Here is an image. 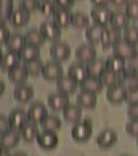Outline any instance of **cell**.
Returning a JSON list of instances; mask_svg holds the SVG:
<instances>
[{"instance_id": "cell-1", "label": "cell", "mask_w": 138, "mask_h": 156, "mask_svg": "<svg viewBox=\"0 0 138 156\" xmlns=\"http://www.w3.org/2000/svg\"><path fill=\"white\" fill-rule=\"evenodd\" d=\"M71 134H72V138L77 140V142H81V143L87 142L91 138V134H93L91 119H85V120H81L78 122L73 124Z\"/></svg>"}, {"instance_id": "cell-2", "label": "cell", "mask_w": 138, "mask_h": 156, "mask_svg": "<svg viewBox=\"0 0 138 156\" xmlns=\"http://www.w3.org/2000/svg\"><path fill=\"white\" fill-rule=\"evenodd\" d=\"M112 52L115 56L121 57L122 60H125V61H129L133 57H136L138 55L137 46L130 44V43L125 42L124 39L120 41L119 43H116V44L112 47Z\"/></svg>"}, {"instance_id": "cell-3", "label": "cell", "mask_w": 138, "mask_h": 156, "mask_svg": "<svg viewBox=\"0 0 138 156\" xmlns=\"http://www.w3.org/2000/svg\"><path fill=\"white\" fill-rule=\"evenodd\" d=\"M42 76L46 81H50V82L51 81H57L59 78H61L64 76L61 62L55 61V60H50V61L44 62Z\"/></svg>"}, {"instance_id": "cell-4", "label": "cell", "mask_w": 138, "mask_h": 156, "mask_svg": "<svg viewBox=\"0 0 138 156\" xmlns=\"http://www.w3.org/2000/svg\"><path fill=\"white\" fill-rule=\"evenodd\" d=\"M112 14L113 12L108 7H94L90 12L91 20L94 21L95 25H100L104 27H107V25H110Z\"/></svg>"}, {"instance_id": "cell-5", "label": "cell", "mask_w": 138, "mask_h": 156, "mask_svg": "<svg viewBox=\"0 0 138 156\" xmlns=\"http://www.w3.org/2000/svg\"><path fill=\"white\" fill-rule=\"evenodd\" d=\"M39 30L43 34V37L48 42H59L61 38V29L59 27L55 22L51 21H44L42 22V25L39 26Z\"/></svg>"}, {"instance_id": "cell-6", "label": "cell", "mask_w": 138, "mask_h": 156, "mask_svg": "<svg viewBox=\"0 0 138 156\" xmlns=\"http://www.w3.org/2000/svg\"><path fill=\"white\" fill-rule=\"evenodd\" d=\"M27 115H29V121L35 124H42V121L48 116V111L47 107L42 101H34L29 107Z\"/></svg>"}, {"instance_id": "cell-7", "label": "cell", "mask_w": 138, "mask_h": 156, "mask_svg": "<svg viewBox=\"0 0 138 156\" xmlns=\"http://www.w3.org/2000/svg\"><path fill=\"white\" fill-rule=\"evenodd\" d=\"M35 140L38 142L39 147L43 150H53V148H56L59 144V136L56 134V131L43 130L38 134Z\"/></svg>"}, {"instance_id": "cell-8", "label": "cell", "mask_w": 138, "mask_h": 156, "mask_svg": "<svg viewBox=\"0 0 138 156\" xmlns=\"http://www.w3.org/2000/svg\"><path fill=\"white\" fill-rule=\"evenodd\" d=\"M50 55L52 57V60L63 62L67 61L69 57H71V47H69L67 43L64 42H55L52 43V46L50 48Z\"/></svg>"}, {"instance_id": "cell-9", "label": "cell", "mask_w": 138, "mask_h": 156, "mask_svg": "<svg viewBox=\"0 0 138 156\" xmlns=\"http://www.w3.org/2000/svg\"><path fill=\"white\" fill-rule=\"evenodd\" d=\"M20 139H21V133L18 130L11 129L0 135V148L3 151H11L20 143Z\"/></svg>"}, {"instance_id": "cell-10", "label": "cell", "mask_w": 138, "mask_h": 156, "mask_svg": "<svg viewBox=\"0 0 138 156\" xmlns=\"http://www.w3.org/2000/svg\"><path fill=\"white\" fill-rule=\"evenodd\" d=\"M9 117V122H11V128L13 130H21L25 124L29 121V115H27V111L22 109V108H16L11 112V115L8 116Z\"/></svg>"}, {"instance_id": "cell-11", "label": "cell", "mask_w": 138, "mask_h": 156, "mask_svg": "<svg viewBox=\"0 0 138 156\" xmlns=\"http://www.w3.org/2000/svg\"><path fill=\"white\" fill-rule=\"evenodd\" d=\"M116 142H117V134H116V131L112 129H104L96 136L98 147H100L103 150L113 147V146L116 144Z\"/></svg>"}, {"instance_id": "cell-12", "label": "cell", "mask_w": 138, "mask_h": 156, "mask_svg": "<svg viewBox=\"0 0 138 156\" xmlns=\"http://www.w3.org/2000/svg\"><path fill=\"white\" fill-rule=\"evenodd\" d=\"M120 41H122L121 31L115 30V29H112V27H106L100 44H102L103 50H108V48H112L116 43H119Z\"/></svg>"}, {"instance_id": "cell-13", "label": "cell", "mask_w": 138, "mask_h": 156, "mask_svg": "<svg viewBox=\"0 0 138 156\" xmlns=\"http://www.w3.org/2000/svg\"><path fill=\"white\" fill-rule=\"evenodd\" d=\"M56 87L59 92H63L65 95H72L77 91V89L80 87V83L76 82L72 77L69 76H63L61 78H59L56 81Z\"/></svg>"}, {"instance_id": "cell-14", "label": "cell", "mask_w": 138, "mask_h": 156, "mask_svg": "<svg viewBox=\"0 0 138 156\" xmlns=\"http://www.w3.org/2000/svg\"><path fill=\"white\" fill-rule=\"evenodd\" d=\"M8 78L9 81L14 85H24L26 83L27 78H29V73L26 70V68L24 64H18L14 68H12L11 70H8Z\"/></svg>"}, {"instance_id": "cell-15", "label": "cell", "mask_w": 138, "mask_h": 156, "mask_svg": "<svg viewBox=\"0 0 138 156\" xmlns=\"http://www.w3.org/2000/svg\"><path fill=\"white\" fill-rule=\"evenodd\" d=\"M76 58L82 64H89L96 58V50L93 47V44H81L76 50Z\"/></svg>"}, {"instance_id": "cell-16", "label": "cell", "mask_w": 138, "mask_h": 156, "mask_svg": "<svg viewBox=\"0 0 138 156\" xmlns=\"http://www.w3.org/2000/svg\"><path fill=\"white\" fill-rule=\"evenodd\" d=\"M48 107L53 111H63L69 104V95H65L63 92H53L47 98Z\"/></svg>"}, {"instance_id": "cell-17", "label": "cell", "mask_w": 138, "mask_h": 156, "mask_svg": "<svg viewBox=\"0 0 138 156\" xmlns=\"http://www.w3.org/2000/svg\"><path fill=\"white\" fill-rule=\"evenodd\" d=\"M5 46H7L8 51L20 53L24 50V47L26 46L25 35H22V34H20V33H11V35H9Z\"/></svg>"}, {"instance_id": "cell-18", "label": "cell", "mask_w": 138, "mask_h": 156, "mask_svg": "<svg viewBox=\"0 0 138 156\" xmlns=\"http://www.w3.org/2000/svg\"><path fill=\"white\" fill-rule=\"evenodd\" d=\"M13 96L18 103H22L25 104L27 101H30L34 96V89L30 86V85H17L16 89L13 91Z\"/></svg>"}, {"instance_id": "cell-19", "label": "cell", "mask_w": 138, "mask_h": 156, "mask_svg": "<svg viewBox=\"0 0 138 156\" xmlns=\"http://www.w3.org/2000/svg\"><path fill=\"white\" fill-rule=\"evenodd\" d=\"M68 76L72 77L76 82H78V83H81L83 80H86V78L89 77L87 65L82 64V62H80V61L73 62V64L69 66V69H68Z\"/></svg>"}, {"instance_id": "cell-20", "label": "cell", "mask_w": 138, "mask_h": 156, "mask_svg": "<svg viewBox=\"0 0 138 156\" xmlns=\"http://www.w3.org/2000/svg\"><path fill=\"white\" fill-rule=\"evenodd\" d=\"M107 99L112 104H121L122 101H125L126 96V90L119 83L111 87H107Z\"/></svg>"}, {"instance_id": "cell-21", "label": "cell", "mask_w": 138, "mask_h": 156, "mask_svg": "<svg viewBox=\"0 0 138 156\" xmlns=\"http://www.w3.org/2000/svg\"><path fill=\"white\" fill-rule=\"evenodd\" d=\"M63 117L67 122L71 124H76L78 121H81L82 117V108L78 104H72L69 103L63 111Z\"/></svg>"}, {"instance_id": "cell-22", "label": "cell", "mask_w": 138, "mask_h": 156, "mask_svg": "<svg viewBox=\"0 0 138 156\" xmlns=\"http://www.w3.org/2000/svg\"><path fill=\"white\" fill-rule=\"evenodd\" d=\"M103 83L100 81V78L96 77H90L89 76L86 80H83L80 83V90L81 91H87V92H93V94H99L103 90Z\"/></svg>"}, {"instance_id": "cell-23", "label": "cell", "mask_w": 138, "mask_h": 156, "mask_svg": "<svg viewBox=\"0 0 138 156\" xmlns=\"http://www.w3.org/2000/svg\"><path fill=\"white\" fill-rule=\"evenodd\" d=\"M72 12L71 9H61L57 8L56 12L53 13V22L60 27V29H67L68 26L72 25Z\"/></svg>"}, {"instance_id": "cell-24", "label": "cell", "mask_w": 138, "mask_h": 156, "mask_svg": "<svg viewBox=\"0 0 138 156\" xmlns=\"http://www.w3.org/2000/svg\"><path fill=\"white\" fill-rule=\"evenodd\" d=\"M98 101L96 94L93 92H87V91H80L77 95V104L81 107L82 109H93L95 108Z\"/></svg>"}, {"instance_id": "cell-25", "label": "cell", "mask_w": 138, "mask_h": 156, "mask_svg": "<svg viewBox=\"0 0 138 156\" xmlns=\"http://www.w3.org/2000/svg\"><path fill=\"white\" fill-rule=\"evenodd\" d=\"M21 56H20V53L17 52H11L8 51L3 55L2 57V61H0V68L4 70V72H8L11 70L12 68H14L16 65L21 64Z\"/></svg>"}, {"instance_id": "cell-26", "label": "cell", "mask_w": 138, "mask_h": 156, "mask_svg": "<svg viewBox=\"0 0 138 156\" xmlns=\"http://www.w3.org/2000/svg\"><path fill=\"white\" fill-rule=\"evenodd\" d=\"M106 27L104 26H100V25H91L86 29V39L89 42V44H99L102 42V38H103V34H104Z\"/></svg>"}, {"instance_id": "cell-27", "label": "cell", "mask_w": 138, "mask_h": 156, "mask_svg": "<svg viewBox=\"0 0 138 156\" xmlns=\"http://www.w3.org/2000/svg\"><path fill=\"white\" fill-rule=\"evenodd\" d=\"M29 21H30V13L27 11H25L24 8H17L14 9L11 17V22L14 27H24L25 25H27Z\"/></svg>"}, {"instance_id": "cell-28", "label": "cell", "mask_w": 138, "mask_h": 156, "mask_svg": "<svg viewBox=\"0 0 138 156\" xmlns=\"http://www.w3.org/2000/svg\"><path fill=\"white\" fill-rule=\"evenodd\" d=\"M20 133H21V138L25 140L26 143H30V142H33V140L37 139V136L41 131L38 130V124L31 122V121H27V122L25 124V126L20 130Z\"/></svg>"}, {"instance_id": "cell-29", "label": "cell", "mask_w": 138, "mask_h": 156, "mask_svg": "<svg viewBox=\"0 0 138 156\" xmlns=\"http://www.w3.org/2000/svg\"><path fill=\"white\" fill-rule=\"evenodd\" d=\"M86 65H87V72H89V76H90V77L100 78L103 73L107 70V68H106V60L99 58V57L94 58V60L90 61Z\"/></svg>"}, {"instance_id": "cell-30", "label": "cell", "mask_w": 138, "mask_h": 156, "mask_svg": "<svg viewBox=\"0 0 138 156\" xmlns=\"http://www.w3.org/2000/svg\"><path fill=\"white\" fill-rule=\"evenodd\" d=\"M129 21L130 20L126 16L125 12H113L110 25L112 29H115V30L121 31V30H124L125 27L129 26Z\"/></svg>"}, {"instance_id": "cell-31", "label": "cell", "mask_w": 138, "mask_h": 156, "mask_svg": "<svg viewBox=\"0 0 138 156\" xmlns=\"http://www.w3.org/2000/svg\"><path fill=\"white\" fill-rule=\"evenodd\" d=\"M25 39H26V44L34 46V47H41L46 42V39H44L43 34L41 33L39 29H30V30H27V33L25 34Z\"/></svg>"}, {"instance_id": "cell-32", "label": "cell", "mask_w": 138, "mask_h": 156, "mask_svg": "<svg viewBox=\"0 0 138 156\" xmlns=\"http://www.w3.org/2000/svg\"><path fill=\"white\" fill-rule=\"evenodd\" d=\"M126 66V61L122 60L121 57H117L115 55L110 56L106 60V68L107 70H111V72H115L117 74H121L122 72H124Z\"/></svg>"}, {"instance_id": "cell-33", "label": "cell", "mask_w": 138, "mask_h": 156, "mask_svg": "<svg viewBox=\"0 0 138 156\" xmlns=\"http://www.w3.org/2000/svg\"><path fill=\"white\" fill-rule=\"evenodd\" d=\"M13 11V0H0V23L11 21Z\"/></svg>"}, {"instance_id": "cell-34", "label": "cell", "mask_w": 138, "mask_h": 156, "mask_svg": "<svg viewBox=\"0 0 138 156\" xmlns=\"http://www.w3.org/2000/svg\"><path fill=\"white\" fill-rule=\"evenodd\" d=\"M20 56H21L22 62H29V61H33V60H38V58L41 57V50H39V47L26 44L25 47H24V50L20 52Z\"/></svg>"}, {"instance_id": "cell-35", "label": "cell", "mask_w": 138, "mask_h": 156, "mask_svg": "<svg viewBox=\"0 0 138 156\" xmlns=\"http://www.w3.org/2000/svg\"><path fill=\"white\" fill-rule=\"evenodd\" d=\"M42 129L46 131H57L61 128V120L55 115H48L46 119L42 121Z\"/></svg>"}, {"instance_id": "cell-36", "label": "cell", "mask_w": 138, "mask_h": 156, "mask_svg": "<svg viewBox=\"0 0 138 156\" xmlns=\"http://www.w3.org/2000/svg\"><path fill=\"white\" fill-rule=\"evenodd\" d=\"M89 16L83 12H74L72 14V25L74 29H87L89 27Z\"/></svg>"}, {"instance_id": "cell-37", "label": "cell", "mask_w": 138, "mask_h": 156, "mask_svg": "<svg viewBox=\"0 0 138 156\" xmlns=\"http://www.w3.org/2000/svg\"><path fill=\"white\" fill-rule=\"evenodd\" d=\"M122 39L130 44H138V26L137 25H129L122 30Z\"/></svg>"}, {"instance_id": "cell-38", "label": "cell", "mask_w": 138, "mask_h": 156, "mask_svg": "<svg viewBox=\"0 0 138 156\" xmlns=\"http://www.w3.org/2000/svg\"><path fill=\"white\" fill-rule=\"evenodd\" d=\"M119 85L124 87L126 91L138 89V77L136 74H121Z\"/></svg>"}, {"instance_id": "cell-39", "label": "cell", "mask_w": 138, "mask_h": 156, "mask_svg": "<svg viewBox=\"0 0 138 156\" xmlns=\"http://www.w3.org/2000/svg\"><path fill=\"white\" fill-rule=\"evenodd\" d=\"M120 78H121V74H117V73L111 72V70H106L102 74L100 81H102V83L104 87H111V86H115V85L119 83Z\"/></svg>"}, {"instance_id": "cell-40", "label": "cell", "mask_w": 138, "mask_h": 156, "mask_svg": "<svg viewBox=\"0 0 138 156\" xmlns=\"http://www.w3.org/2000/svg\"><path fill=\"white\" fill-rule=\"evenodd\" d=\"M26 70L29 73V76H33V77H37L39 74H42V70H43V62L41 61V58L38 60H33V61H29V62H24Z\"/></svg>"}, {"instance_id": "cell-41", "label": "cell", "mask_w": 138, "mask_h": 156, "mask_svg": "<svg viewBox=\"0 0 138 156\" xmlns=\"http://www.w3.org/2000/svg\"><path fill=\"white\" fill-rule=\"evenodd\" d=\"M56 4L53 3V0H42L41 5H39V12L44 16H53V13L56 12Z\"/></svg>"}, {"instance_id": "cell-42", "label": "cell", "mask_w": 138, "mask_h": 156, "mask_svg": "<svg viewBox=\"0 0 138 156\" xmlns=\"http://www.w3.org/2000/svg\"><path fill=\"white\" fill-rule=\"evenodd\" d=\"M125 13L129 20L138 21V0H129L125 5Z\"/></svg>"}, {"instance_id": "cell-43", "label": "cell", "mask_w": 138, "mask_h": 156, "mask_svg": "<svg viewBox=\"0 0 138 156\" xmlns=\"http://www.w3.org/2000/svg\"><path fill=\"white\" fill-rule=\"evenodd\" d=\"M39 5H41L39 0H21V8H24L29 13L38 11Z\"/></svg>"}, {"instance_id": "cell-44", "label": "cell", "mask_w": 138, "mask_h": 156, "mask_svg": "<svg viewBox=\"0 0 138 156\" xmlns=\"http://www.w3.org/2000/svg\"><path fill=\"white\" fill-rule=\"evenodd\" d=\"M125 130L130 136L138 138V120H130L129 122L126 124Z\"/></svg>"}, {"instance_id": "cell-45", "label": "cell", "mask_w": 138, "mask_h": 156, "mask_svg": "<svg viewBox=\"0 0 138 156\" xmlns=\"http://www.w3.org/2000/svg\"><path fill=\"white\" fill-rule=\"evenodd\" d=\"M125 101L128 103V105L138 104V89H134V90H129V91H126Z\"/></svg>"}, {"instance_id": "cell-46", "label": "cell", "mask_w": 138, "mask_h": 156, "mask_svg": "<svg viewBox=\"0 0 138 156\" xmlns=\"http://www.w3.org/2000/svg\"><path fill=\"white\" fill-rule=\"evenodd\" d=\"M11 128V122H9V117L4 116V115H0V135L9 131Z\"/></svg>"}, {"instance_id": "cell-47", "label": "cell", "mask_w": 138, "mask_h": 156, "mask_svg": "<svg viewBox=\"0 0 138 156\" xmlns=\"http://www.w3.org/2000/svg\"><path fill=\"white\" fill-rule=\"evenodd\" d=\"M11 33H9V29L7 27L5 23H0V46L5 44Z\"/></svg>"}, {"instance_id": "cell-48", "label": "cell", "mask_w": 138, "mask_h": 156, "mask_svg": "<svg viewBox=\"0 0 138 156\" xmlns=\"http://www.w3.org/2000/svg\"><path fill=\"white\" fill-rule=\"evenodd\" d=\"M53 3L56 4L57 8L61 9H71L74 4V0H53Z\"/></svg>"}, {"instance_id": "cell-49", "label": "cell", "mask_w": 138, "mask_h": 156, "mask_svg": "<svg viewBox=\"0 0 138 156\" xmlns=\"http://www.w3.org/2000/svg\"><path fill=\"white\" fill-rule=\"evenodd\" d=\"M128 117L130 120H138V104H133V105H129L128 107Z\"/></svg>"}, {"instance_id": "cell-50", "label": "cell", "mask_w": 138, "mask_h": 156, "mask_svg": "<svg viewBox=\"0 0 138 156\" xmlns=\"http://www.w3.org/2000/svg\"><path fill=\"white\" fill-rule=\"evenodd\" d=\"M126 64L129 65L133 70H134V74L138 77V55L136 56V57H133L132 60H129V61H126Z\"/></svg>"}, {"instance_id": "cell-51", "label": "cell", "mask_w": 138, "mask_h": 156, "mask_svg": "<svg viewBox=\"0 0 138 156\" xmlns=\"http://www.w3.org/2000/svg\"><path fill=\"white\" fill-rule=\"evenodd\" d=\"M94 4V7H108L110 0H90Z\"/></svg>"}, {"instance_id": "cell-52", "label": "cell", "mask_w": 138, "mask_h": 156, "mask_svg": "<svg viewBox=\"0 0 138 156\" xmlns=\"http://www.w3.org/2000/svg\"><path fill=\"white\" fill-rule=\"evenodd\" d=\"M129 0H110V3L113 4L115 7H122V5H126V3Z\"/></svg>"}, {"instance_id": "cell-53", "label": "cell", "mask_w": 138, "mask_h": 156, "mask_svg": "<svg viewBox=\"0 0 138 156\" xmlns=\"http://www.w3.org/2000/svg\"><path fill=\"white\" fill-rule=\"evenodd\" d=\"M4 91H5V83L0 80V96H2L4 94Z\"/></svg>"}, {"instance_id": "cell-54", "label": "cell", "mask_w": 138, "mask_h": 156, "mask_svg": "<svg viewBox=\"0 0 138 156\" xmlns=\"http://www.w3.org/2000/svg\"><path fill=\"white\" fill-rule=\"evenodd\" d=\"M0 156H12V155L9 154L8 151H3V150H2V151H0Z\"/></svg>"}, {"instance_id": "cell-55", "label": "cell", "mask_w": 138, "mask_h": 156, "mask_svg": "<svg viewBox=\"0 0 138 156\" xmlns=\"http://www.w3.org/2000/svg\"><path fill=\"white\" fill-rule=\"evenodd\" d=\"M12 156H27V155L24 154V152H20V151H18V152H14Z\"/></svg>"}, {"instance_id": "cell-56", "label": "cell", "mask_w": 138, "mask_h": 156, "mask_svg": "<svg viewBox=\"0 0 138 156\" xmlns=\"http://www.w3.org/2000/svg\"><path fill=\"white\" fill-rule=\"evenodd\" d=\"M3 55H4V53H3V51H2V48H0V61H2V57H3Z\"/></svg>"}, {"instance_id": "cell-57", "label": "cell", "mask_w": 138, "mask_h": 156, "mask_svg": "<svg viewBox=\"0 0 138 156\" xmlns=\"http://www.w3.org/2000/svg\"><path fill=\"white\" fill-rule=\"evenodd\" d=\"M137 146H138V138H137Z\"/></svg>"}, {"instance_id": "cell-58", "label": "cell", "mask_w": 138, "mask_h": 156, "mask_svg": "<svg viewBox=\"0 0 138 156\" xmlns=\"http://www.w3.org/2000/svg\"><path fill=\"white\" fill-rule=\"evenodd\" d=\"M122 156H128V155H122Z\"/></svg>"}, {"instance_id": "cell-59", "label": "cell", "mask_w": 138, "mask_h": 156, "mask_svg": "<svg viewBox=\"0 0 138 156\" xmlns=\"http://www.w3.org/2000/svg\"><path fill=\"white\" fill-rule=\"evenodd\" d=\"M0 151H2V148H0Z\"/></svg>"}, {"instance_id": "cell-60", "label": "cell", "mask_w": 138, "mask_h": 156, "mask_svg": "<svg viewBox=\"0 0 138 156\" xmlns=\"http://www.w3.org/2000/svg\"><path fill=\"white\" fill-rule=\"evenodd\" d=\"M74 2H76V0H74Z\"/></svg>"}]
</instances>
